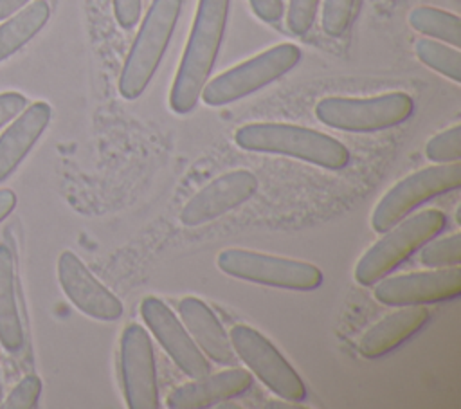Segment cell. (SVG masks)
Returning a JSON list of instances; mask_svg holds the SVG:
<instances>
[{
	"mask_svg": "<svg viewBox=\"0 0 461 409\" xmlns=\"http://www.w3.org/2000/svg\"><path fill=\"white\" fill-rule=\"evenodd\" d=\"M178 314L187 333L205 357L221 366H236L238 357L232 350L229 333L216 314L198 297L185 295L178 303Z\"/></svg>",
	"mask_w": 461,
	"mask_h": 409,
	"instance_id": "16",
	"label": "cell"
},
{
	"mask_svg": "<svg viewBox=\"0 0 461 409\" xmlns=\"http://www.w3.org/2000/svg\"><path fill=\"white\" fill-rule=\"evenodd\" d=\"M29 0H0V20L18 13Z\"/></svg>",
	"mask_w": 461,
	"mask_h": 409,
	"instance_id": "32",
	"label": "cell"
},
{
	"mask_svg": "<svg viewBox=\"0 0 461 409\" xmlns=\"http://www.w3.org/2000/svg\"><path fill=\"white\" fill-rule=\"evenodd\" d=\"M430 314L425 304L398 306L396 312L375 323L357 344V350L366 359H378L396 350L414 333H418L429 321Z\"/></svg>",
	"mask_w": 461,
	"mask_h": 409,
	"instance_id": "17",
	"label": "cell"
},
{
	"mask_svg": "<svg viewBox=\"0 0 461 409\" xmlns=\"http://www.w3.org/2000/svg\"><path fill=\"white\" fill-rule=\"evenodd\" d=\"M140 315L166 350V353L173 359V362L191 378H200L211 373V366L200 348L194 344L185 326L178 321V317L171 312V308L158 297L148 295L140 301Z\"/></svg>",
	"mask_w": 461,
	"mask_h": 409,
	"instance_id": "13",
	"label": "cell"
},
{
	"mask_svg": "<svg viewBox=\"0 0 461 409\" xmlns=\"http://www.w3.org/2000/svg\"><path fill=\"white\" fill-rule=\"evenodd\" d=\"M317 7H319V0H290L288 16H286L288 29L297 36L306 34L313 25Z\"/></svg>",
	"mask_w": 461,
	"mask_h": 409,
	"instance_id": "26",
	"label": "cell"
},
{
	"mask_svg": "<svg viewBox=\"0 0 461 409\" xmlns=\"http://www.w3.org/2000/svg\"><path fill=\"white\" fill-rule=\"evenodd\" d=\"M40 391H41V380L36 375H27L14 386V389L7 396L5 407L9 409L34 407L38 402Z\"/></svg>",
	"mask_w": 461,
	"mask_h": 409,
	"instance_id": "27",
	"label": "cell"
},
{
	"mask_svg": "<svg viewBox=\"0 0 461 409\" xmlns=\"http://www.w3.org/2000/svg\"><path fill=\"white\" fill-rule=\"evenodd\" d=\"M0 400H2V386H0Z\"/></svg>",
	"mask_w": 461,
	"mask_h": 409,
	"instance_id": "33",
	"label": "cell"
},
{
	"mask_svg": "<svg viewBox=\"0 0 461 409\" xmlns=\"http://www.w3.org/2000/svg\"><path fill=\"white\" fill-rule=\"evenodd\" d=\"M420 261L427 268L456 267L461 263V234L454 232L439 240H429L420 249Z\"/></svg>",
	"mask_w": 461,
	"mask_h": 409,
	"instance_id": "23",
	"label": "cell"
},
{
	"mask_svg": "<svg viewBox=\"0 0 461 409\" xmlns=\"http://www.w3.org/2000/svg\"><path fill=\"white\" fill-rule=\"evenodd\" d=\"M252 387V375L245 369L230 366L216 375H203L187 384L178 386L167 395L171 409H203L214 404L236 398Z\"/></svg>",
	"mask_w": 461,
	"mask_h": 409,
	"instance_id": "15",
	"label": "cell"
},
{
	"mask_svg": "<svg viewBox=\"0 0 461 409\" xmlns=\"http://www.w3.org/2000/svg\"><path fill=\"white\" fill-rule=\"evenodd\" d=\"M461 186V162L436 164L418 169L396 182L376 204L371 214V227L385 232L407 218L421 204L454 191Z\"/></svg>",
	"mask_w": 461,
	"mask_h": 409,
	"instance_id": "8",
	"label": "cell"
},
{
	"mask_svg": "<svg viewBox=\"0 0 461 409\" xmlns=\"http://www.w3.org/2000/svg\"><path fill=\"white\" fill-rule=\"evenodd\" d=\"M229 7L230 0H198L193 29L169 92L173 112L189 114L196 106L220 52Z\"/></svg>",
	"mask_w": 461,
	"mask_h": 409,
	"instance_id": "1",
	"label": "cell"
},
{
	"mask_svg": "<svg viewBox=\"0 0 461 409\" xmlns=\"http://www.w3.org/2000/svg\"><path fill=\"white\" fill-rule=\"evenodd\" d=\"M447 225V216L439 209H427L403 218L375 241L355 265V281L362 286H373L389 276L398 265L409 259L429 240L436 238Z\"/></svg>",
	"mask_w": 461,
	"mask_h": 409,
	"instance_id": "3",
	"label": "cell"
},
{
	"mask_svg": "<svg viewBox=\"0 0 461 409\" xmlns=\"http://www.w3.org/2000/svg\"><path fill=\"white\" fill-rule=\"evenodd\" d=\"M409 23L414 31L429 38L441 40L447 45H452L456 49H459L461 45V20L454 13H448L438 7L421 5L411 11Z\"/></svg>",
	"mask_w": 461,
	"mask_h": 409,
	"instance_id": "21",
	"label": "cell"
},
{
	"mask_svg": "<svg viewBox=\"0 0 461 409\" xmlns=\"http://www.w3.org/2000/svg\"><path fill=\"white\" fill-rule=\"evenodd\" d=\"M113 13L122 29H131L140 18V0H113Z\"/></svg>",
	"mask_w": 461,
	"mask_h": 409,
	"instance_id": "28",
	"label": "cell"
},
{
	"mask_svg": "<svg viewBox=\"0 0 461 409\" xmlns=\"http://www.w3.org/2000/svg\"><path fill=\"white\" fill-rule=\"evenodd\" d=\"M229 339L236 357L243 360L274 395L288 402H303L306 398L303 378L263 333L249 324H236Z\"/></svg>",
	"mask_w": 461,
	"mask_h": 409,
	"instance_id": "9",
	"label": "cell"
},
{
	"mask_svg": "<svg viewBox=\"0 0 461 409\" xmlns=\"http://www.w3.org/2000/svg\"><path fill=\"white\" fill-rule=\"evenodd\" d=\"M50 14L47 0H34L0 25V61L22 49L47 23Z\"/></svg>",
	"mask_w": 461,
	"mask_h": 409,
	"instance_id": "20",
	"label": "cell"
},
{
	"mask_svg": "<svg viewBox=\"0 0 461 409\" xmlns=\"http://www.w3.org/2000/svg\"><path fill=\"white\" fill-rule=\"evenodd\" d=\"M0 342L7 351H18L23 346V330L14 297V265L5 245H0Z\"/></svg>",
	"mask_w": 461,
	"mask_h": 409,
	"instance_id": "19",
	"label": "cell"
},
{
	"mask_svg": "<svg viewBox=\"0 0 461 409\" xmlns=\"http://www.w3.org/2000/svg\"><path fill=\"white\" fill-rule=\"evenodd\" d=\"M258 186V177L252 171L234 169L223 173L187 200L180 211V222L185 227L209 223L252 198Z\"/></svg>",
	"mask_w": 461,
	"mask_h": 409,
	"instance_id": "12",
	"label": "cell"
},
{
	"mask_svg": "<svg viewBox=\"0 0 461 409\" xmlns=\"http://www.w3.org/2000/svg\"><path fill=\"white\" fill-rule=\"evenodd\" d=\"M414 101L409 94L389 92L375 97H324L315 105V115L326 126L342 132H380L411 117Z\"/></svg>",
	"mask_w": 461,
	"mask_h": 409,
	"instance_id": "7",
	"label": "cell"
},
{
	"mask_svg": "<svg viewBox=\"0 0 461 409\" xmlns=\"http://www.w3.org/2000/svg\"><path fill=\"white\" fill-rule=\"evenodd\" d=\"M16 205V195L11 189H0V222L7 218V214Z\"/></svg>",
	"mask_w": 461,
	"mask_h": 409,
	"instance_id": "31",
	"label": "cell"
},
{
	"mask_svg": "<svg viewBox=\"0 0 461 409\" xmlns=\"http://www.w3.org/2000/svg\"><path fill=\"white\" fill-rule=\"evenodd\" d=\"M216 263L223 274L256 285L299 292L315 290L322 285V272L317 265L250 249H223Z\"/></svg>",
	"mask_w": 461,
	"mask_h": 409,
	"instance_id": "6",
	"label": "cell"
},
{
	"mask_svg": "<svg viewBox=\"0 0 461 409\" xmlns=\"http://www.w3.org/2000/svg\"><path fill=\"white\" fill-rule=\"evenodd\" d=\"M27 105V99L18 92L0 94V126L16 117Z\"/></svg>",
	"mask_w": 461,
	"mask_h": 409,
	"instance_id": "29",
	"label": "cell"
},
{
	"mask_svg": "<svg viewBox=\"0 0 461 409\" xmlns=\"http://www.w3.org/2000/svg\"><path fill=\"white\" fill-rule=\"evenodd\" d=\"M182 0H153L119 76V92L124 99H137L155 76L173 36Z\"/></svg>",
	"mask_w": 461,
	"mask_h": 409,
	"instance_id": "4",
	"label": "cell"
},
{
	"mask_svg": "<svg viewBox=\"0 0 461 409\" xmlns=\"http://www.w3.org/2000/svg\"><path fill=\"white\" fill-rule=\"evenodd\" d=\"M50 106L43 101L31 105L0 135V182L7 178L36 144L50 121Z\"/></svg>",
	"mask_w": 461,
	"mask_h": 409,
	"instance_id": "18",
	"label": "cell"
},
{
	"mask_svg": "<svg viewBox=\"0 0 461 409\" xmlns=\"http://www.w3.org/2000/svg\"><path fill=\"white\" fill-rule=\"evenodd\" d=\"M425 155L436 164L459 162L461 159V126L456 124L443 130L429 139L425 146Z\"/></svg>",
	"mask_w": 461,
	"mask_h": 409,
	"instance_id": "24",
	"label": "cell"
},
{
	"mask_svg": "<svg viewBox=\"0 0 461 409\" xmlns=\"http://www.w3.org/2000/svg\"><path fill=\"white\" fill-rule=\"evenodd\" d=\"M418 59L429 68L447 76L454 83L461 81V52L456 47L445 45L432 38H421L414 45Z\"/></svg>",
	"mask_w": 461,
	"mask_h": 409,
	"instance_id": "22",
	"label": "cell"
},
{
	"mask_svg": "<svg viewBox=\"0 0 461 409\" xmlns=\"http://www.w3.org/2000/svg\"><path fill=\"white\" fill-rule=\"evenodd\" d=\"M121 382L130 409L158 407L153 346L148 332L137 323L126 324L121 333Z\"/></svg>",
	"mask_w": 461,
	"mask_h": 409,
	"instance_id": "11",
	"label": "cell"
},
{
	"mask_svg": "<svg viewBox=\"0 0 461 409\" xmlns=\"http://www.w3.org/2000/svg\"><path fill=\"white\" fill-rule=\"evenodd\" d=\"M249 2L254 14L268 23L277 22L285 13L283 0H249Z\"/></svg>",
	"mask_w": 461,
	"mask_h": 409,
	"instance_id": "30",
	"label": "cell"
},
{
	"mask_svg": "<svg viewBox=\"0 0 461 409\" xmlns=\"http://www.w3.org/2000/svg\"><path fill=\"white\" fill-rule=\"evenodd\" d=\"M299 59L301 49L297 45H274L205 83L200 97L209 106H223L240 101L285 76Z\"/></svg>",
	"mask_w": 461,
	"mask_h": 409,
	"instance_id": "5",
	"label": "cell"
},
{
	"mask_svg": "<svg viewBox=\"0 0 461 409\" xmlns=\"http://www.w3.org/2000/svg\"><path fill=\"white\" fill-rule=\"evenodd\" d=\"M375 299L387 306H416L452 301L461 294V268L441 267L382 277L375 285Z\"/></svg>",
	"mask_w": 461,
	"mask_h": 409,
	"instance_id": "10",
	"label": "cell"
},
{
	"mask_svg": "<svg viewBox=\"0 0 461 409\" xmlns=\"http://www.w3.org/2000/svg\"><path fill=\"white\" fill-rule=\"evenodd\" d=\"M234 142L247 151L294 157L326 169H342L349 150L337 139L288 123H249L236 130Z\"/></svg>",
	"mask_w": 461,
	"mask_h": 409,
	"instance_id": "2",
	"label": "cell"
},
{
	"mask_svg": "<svg viewBox=\"0 0 461 409\" xmlns=\"http://www.w3.org/2000/svg\"><path fill=\"white\" fill-rule=\"evenodd\" d=\"M355 9V0H324L322 5V29L330 36L346 32Z\"/></svg>",
	"mask_w": 461,
	"mask_h": 409,
	"instance_id": "25",
	"label": "cell"
},
{
	"mask_svg": "<svg viewBox=\"0 0 461 409\" xmlns=\"http://www.w3.org/2000/svg\"><path fill=\"white\" fill-rule=\"evenodd\" d=\"M58 279L70 303L85 315L97 321H117L122 315V303L113 295L86 265L70 250L58 259Z\"/></svg>",
	"mask_w": 461,
	"mask_h": 409,
	"instance_id": "14",
	"label": "cell"
}]
</instances>
